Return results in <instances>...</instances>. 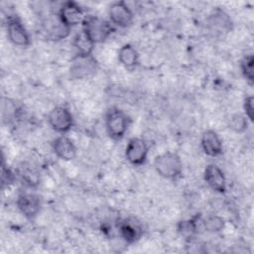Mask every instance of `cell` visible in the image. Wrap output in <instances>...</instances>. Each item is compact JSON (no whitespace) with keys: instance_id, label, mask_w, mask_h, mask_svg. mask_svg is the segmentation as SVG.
I'll use <instances>...</instances> for the list:
<instances>
[{"instance_id":"24","label":"cell","mask_w":254,"mask_h":254,"mask_svg":"<svg viewBox=\"0 0 254 254\" xmlns=\"http://www.w3.org/2000/svg\"><path fill=\"white\" fill-rule=\"evenodd\" d=\"M253 102H254V98H253L252 95L246 96L244 98V101H243V110H244L246 118L250 122H253V120H254V106H253Z\"/></svg>"},{"instance_id":"13","label":"cell","mask_w":254,"mask_h":254,"mask_svg":"<svg viewBox=\"0 0 254 254\" xmlns=\"http://www.w3.org/2000/svg\"><path fill=\"white\" fill-rule=\"evenodd\" d=\"M19 211L28 219L35 218L41 210L42 200L39 194L30 191L19 193L16 201Z\"/></svg>"},{"instance_id":"1","label":"cell","mask_w":254,"mask_h":254,"mask_svg":"<svg viewBox=\"0 0 254 254\" xmlns=\"http://www.w3.org/2000/svg\"><path fill=\"white\" fill-rule=\"evenodd\" d=\"M154 168L159 176L173 182L183 175V162L177 153L171 151L158 155L154 160Z\"/></svg>"},{"instance_id":"15","label":"cell","mask_w":254,"mask_h":254,"mask_svg":"<svg viewBox=\"0 0 254 254\" xmlns=\"http://www.w3.org/2000/svg\"><path fill=\"white\" fill-rule=\"evenodd\" d=\"M200 145L203 153L209 157H218L223 152L222 141L219 135L211 129L205 130L201 134Z\"/></svg>"},{"instance_id":"19","label":"cell","mask_w":254,"mask_h":254,"mask_svg":"<svg viewBox=\"0 0 254 254\" xmlns=\"http://www.w3.org/2000/svg\"><path fill=\"white\" fill-rule=\"evenodd\" d=\"M19 177L23 184L29 188H36L40 184V175L31 165L23 164L19 169Z\"/></svg>"},{"instance_id":"11","label":"cell","mask_w":254,"mask_h":254,"mask_svg":"<svg viewBox=\"0 0 254 254\" xmlns=\"http://www.w3.org/2000/svg\"><path fill=\"white\" fill-rule=\"evenodd\" d=\"M117 229L119 236L127 243L134 244L143 236L144 229L142 223L135 217H126L118 221Z\"/></svg>"},{"instance_id":"16","label":"cell","mask_w":254,"mask_h":254,"mask_svg":"<svg viewBox=\"0 0 254 254\" xmlns=\"http://www.w3.org/2000/svg\"><path fill=\"white\" fill-rule=\"evenodd\" d=\"M53 151L57 157L64 161H71L76 157V147L74 143L65 135L57 137L52 143Z\"/></svg>"},{"instance_id":"21","label":"cell","mask_w":254,"mask_h":254,"mask_svg":"<svg viewBox=\"0 0 254 254\" xmlns=\"http://www.w3.org/2000/svg\"><path fill=\"white\" fill-rule=\"evenodd\" d=\"M202 226L203 230L207 232H220L224 226L225 221L221 216L218 215H208L204 219L202 218Z\"/></svg>"},{"instance_id":"7","label":"cell","mask_w":254,"mask_h":254,"mask_svg":"<svg viewBox=\"0 0 254 254\" xmlns=\"http://www.w3.org/2000/svg\"><path fill=\"white\" fill-rule=\"evenodd\" d=\"M41 31L50 41H60L69 35L70 29L63 24L58 12L48 15L41 23Z\"/></svg>"},{"instance_id":"8","label":"cell","mask_w":254,"mask_h":254,"mask_svg":"<svg viewBox=\"0 0 254 254\" xmlns=\"http://www.w3.org/2000/svg\"><path fill=\"white\" fill-rule=\"evenodd\" d=\"M48 122L54 131L64 134L72 128L73 116L66 107L56 106L49 112Z\"/></svg>"},{"instance_id":"22","label":"cell","mask_w":254,"mask_h":254,"mask_svg":"<svg viewBox=\"0 0 254 254\" xmlns=\"http://www.w3.org/2000/svg\"><path fill=\"white\" fill-rule=\"evenodd\" d=\"M229 128L236 133H243L248 128V119L242 114H232L228 119Z\"/></svg>"},{"instance_id":"4","label":"cell","mask_w":254,"mask_h":254,"mask_svg":"<svg viewBox=\"0 0 254 254\" xmlns=\"http://www.w3.org/2000/svg\"><path fill=\"white\" fill-rule=\"evenodd\" d=\"M98 69V62L92 55H76L71 58L69 76L72 79H84L93 75Z\"/></svg>"},{"instance_id":"6","label":"cell","mask_w":254,"mask_h":254,"mask_svg":"<svg viewBox=\"0 0 254 254\" xmlns=\"http://www.w3.org/2000/svg\"><path fill=\"white\" fill-rule=\"evenodd\" d=\"M58 15L64 26L71 29L72 27L82 25L86 18L82 7L74 1H65L58 11Z\"/></svg>"},{"instance_id":"2","label":"cell","mask_w":254,"mask_h":254,"mask_svg":"<svg viewBox=\"0 0 254 254\" xmlns=\"http://www.w3.org/2000/svg\"><path fill=\"white\" fill-rule=\"evenodd\" d=\"M130 123V117L117 107H111L105 114V129L112 140L119 141L124 138Z\"/></svg>"},{"instance_id":"17","label":"cell","mask_w":254,"mask_h":254,"mask_svg":"<svg viewBox=\"0 0 254 254\" xmlns=\"http://www.w3.org/2000/svg\"><path fill=\"white\" fill-rule=\"evenodd\" d=\"M118 61L124 67L133 69L139 64V54L131 44H125L118 51Z\"/></svg>"},{"instance_id":"14","label":"cell","mask_w":254,"mask_h":254,"mask_svg":"<svg viewBox=\"0 0 254 254\" xmlns=\"http://www.w3.org/2000/svg\"><path fill=\"white\" fill-rule=\"evenodd\" d=\"M203 179L212 190L219 193H224L226 191V178L217 165H207L203 172Z\"/></svg>"},{"instance_id":"3","label":"cell","mask_w":254,"mask_h":254,"mask_svg":"<svg viewBox=\"0 0 254 254\" xmlns=\"http://www.w3.org/2000/svg\"><path fill=\"white\" fill-rule=\"evenodd\" d=\"M90 41L96 45L105 42L114 32V27L110 22L97 16H86L81 29Z\"/></svg>"},{"instance_id":"5","label":"cell","mask_w":254,"mask_h":254,"mask_svg":"<svg viewBox=\"0 0 254 254\" xmlns=\"http://www.w3.org/2000/svg\"><path fill=\"white\" fill-rule=\"evenodd\" d=\"M5 25L8 40L14 46L26 48L31 44L30 35L17 16H8Z\"/></svg>"},{"instance_id":"20","label":"cell","mask_w":254,"mask_h":254,"mask_svg":"<svg viewBox=\"0 0 254 254\" xmlns=\"http://www.w3.org/2000/svg\"><path fill=\"white\" fill-rule=\"evenodd\" d=\"M240 69L243 77L249 83L253 85L254 83V58L252 54L246 55L240 61Z\"/></svg>"},{"instance_id":"9","label":"cell","mask_w":254,"mask_h":254,"mask_svg":"<svg viewBox=\"0 0 254 254\" xmlns=\"http://www.w3.org/2000/svg\"><path fill=\"white\" fill-rule=\"evenodd\" d=\"M149 147L142 138H131L125 148V159L133 166L140 167L147 161Z\"/></svg>"},{"instance_id":"23","label":"cell","mask_w":254,"mask_h":254,"mask_svg":"<svg viewBox=\"0 0 254 254\" xmlns=\"http://www.w3.org/2000/svg\"><path fill=\"white\" fill-rule=\"evenodd\" d=\"M16 180V175L15 173L10 169L8 168L4 162L2 163V170H1V184H2V187L4 188L5 186H10L12 185Z\"/></svg>"},{"instance_id":"10","label":"cell","mask_w":254,"mask_h":254,"mask_svg":"<svg viewBox=\"0 0 254 254\" xmlns=\"http://www.w3.org/2000/svg\"><path fill=\"white\" fill-rule=\"evenodd\" d=\"M206 27L215 35H224L232 30L233 22L223 9L216 7L206 17Z\"/></svg>"},{"instance_id":"12","label":"cell","mask_w":254,"mask_h":254,"mask_svg":"<svg viewBox=\"0 0 254 254\" xmlns=\"http://www.w3.org/2000/svg\"><path fill=\"white\" fill-rule=\"evenodd\" d=\"M110 22L120 28H128L132 25L134 15L130 7L124 1L113 2L108 8Z\"/></svg>"},{"instance_id":"18","label":"cell","mask_w":254,"mask_h":254,"mask_svg":"<svg viewBox=\"0 0 254 254\" xmlns=\"http://www.w3.org/2000/svg\"><path fill=\"white\" fill-rule=\"evenodd\" d=\"M71 44L76 51V55H92L95 46L82 30L75 34Z\"/></svg>"}]
</instances>
